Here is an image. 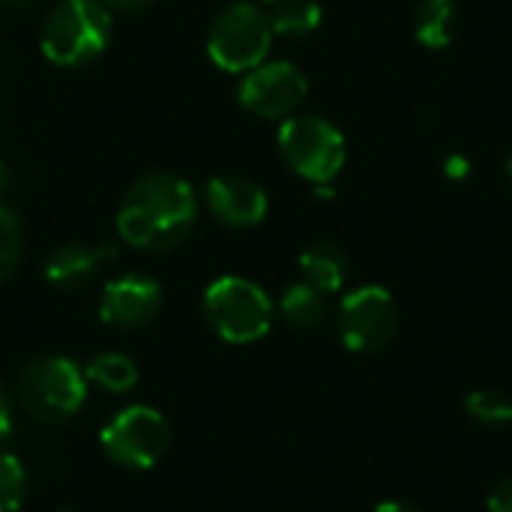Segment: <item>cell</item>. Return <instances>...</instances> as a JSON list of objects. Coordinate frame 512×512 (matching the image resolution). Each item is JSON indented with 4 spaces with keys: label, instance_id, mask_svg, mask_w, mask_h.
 <instances>
[{
    "label": "cell",
    "instance_id": "22",
    "mask_svg": "<svg viewBox=\"0 0 512 512\" xmlns=\"http://www.w3.org/2000/svg\"><path fill=\"white\" fill-rule=\"evenodd\" d=\"M444 174L453 177V180H465V177L471 174V159L462 156V153H450V156L444 159Z\"/></svg>",
    "mask_w": 512,
    "mask_h": 512
},
{
    "label": "cell",
    "instance_id": "14",
    "mask_svg": "<svg viewBox=\"0 0 512 512\" xmlns=\"http://www.w3.org/2000/svg\"><path fill=\"white\" fill-rule=\"evenodd\" d=\"M459 30V6L453 0H426L414 15V39L432 51L453 45Z\"/></svg>",
    "mask_w": 512,
    "mask_h": 512
},
{
    "label": "cell",
    "instance_id": "8",
    "mask_svg": "<svg viewBox=\"0 0 512 512\" xmlns=\"http://www.w3.org/2000/svg\"><path fill=\"white\" fill-rule=\"evenodd\" d=\"M399 327L396 300L381 285L354 288L339 306V333L348 351L372 354L381 351Z\"/></svg>",
    "mask_w": 512,
    "mask_h": 512
},
{
    "label": "cell",
    "instance_id": "27",
    "mask_svg": "<svg viewBox=\"0 0 512 512\" xmlns=\"http://www.w3.org/2000/svg\"><path fill=\"white\" fill-rule=\"evenodd\" d=\"M21 3H27V0H0V6H21Z\"/></svg>",
    "mask_w": 512,
    "mask_h": 512
},
{
    "label": "cell",
    "instance_id": "30",
    "mask_svg": "<svg viewBox=\"0 0 512 512\" xmlns=\"http://www.w3.org/2000/svg\"><path fill=\"white\" fill-rule=\"evenodd\" d=\"M60 512H72V510H60Z\"/></svg>",
    "mask_w": 512,
    "mask_h": 512
},
{
    "label": "cell",
    "instance_id": "4",
    "mask_svg": "<svg viewBox=\"0 0 512 512\" xmlns=\"http://www.w3.org/2000/svg\"><path fill=\"white\" fill-rule=\"evenodd\" d=\"M207 324L231 345H249L267 336L273 324V300L246 276L216 279L201 300Z\"/></svg>",
    "mask_w": 512,
    "mask_h": 512
},
{
    "label": "cell",
    "instance_id": "23",
    "mask_svg": "<svg viewBox=\"0 0 512 512\" xmlns=\"http://www.w3.org/2000/svg\"><path fill=\"white\" fill-rule=\"evenodd\" d=\"M12 435V405L6 396V387L0 384V444Z\"/></svg>",
    "mask_w": 512,
    "mask_h": 512
},
{
    "label": "cell",
    "instance_id": "13",
    "mask_svg": "<svg viewBox=\"0 0 512 512\" xmlns=\"http://www.w3.org/2000/svg\"><path fill=\"white\" fill-rule=\"evenodd\" d=\"M300 273L303 282H309L321 294H336L348 279V255L336 243L318 240L300 252Z\"/></svg>",
    "mask_w": 512,
    "mask_h": 512
},
{
    "label": "cell",
    "instance_id": "29",
    "mask_svg": "<svg viewBox=\"0 0 512 512\" xmlns=\"http://www.w3.org/2000/svg\"><path fill=\"white\" fill-rule=\"evenodd\" d=\"M261 3H273V0H261Z\"/></svg>",
    "mask_w": 512,
    "mask_h": 512
},
{
    "label": "cell",
    "instance_id": "12",
    "mask_svg": "<svg viewBox=\"0 0 512 512\" xmlns=\"http://www.w3.org/2000/svg\"><path fill=\"white\" fill-rule=\"evenodd\" d=\"M111 258H114V249L111 246L72 240V243L57 246L48 255V261H45V279L54 288L75 291V288H84Z\"/></svg>",
    "mask_w": 512,
    "mask_h": 512
},
{
    "label": "cell",
    "instance_id": "9",
    "mask_svg": "<svg viewBox=\"0 0 512 512\" xmlns=\"http://www.w3.org/2000/svg\"><path fill=\"white\" fill-rule=\"evenodd\" d=\"M309 93L303 69L291 60H270L249 69L240 81V105L264 120L291 117Z\"/></svg>",
    "mask_w": 512,
    "mask_h": 512
},
{
    "label": "cell",
    "instance_id": "19",
    "mask_svg": "<svg viewBox=\"0 0 512 512\" xmlns=\"http://www.w3.org/2000/svg\"><path fill=\"white\" fill-rule=\"evenodd\" d=\"M21 255H24V228H21V219L0 204V282H6L18 264H21Z\"/></svg>",
    "mask_w": 512,
    "mask_h": 512
},
{
    "label": "cell",
    "instance_id": "1",
    "mask_svg": "<svg viewBox=\"0 0 512 512\" xmlns=\"http://www.w3.org/2000/svg\"><path fill=\"white\" fill-rule=\"evenodd\" d=\"M198 219L195 189L171 171L138 177L117 210L120 237L144 252H165L189 237Z\"/></svg>",
    "mask_w": 512,
    "mask_h": 512
},
{
    "label": "cell",
    "instance_id": "24",
    "mask_svg": "<svg viewBox=\"0 0 512 512\" xmlns=\"http://www.w3.org/2000/svg\"><path fill=\"white\" fill-rule=\"evenodd\" d=\"M108 9H120V12H141V9H147L150 3H156V0H102Z\"/></svg>",
    "mask_w": 512,
    "mask_h": 512
},
{
    "label": "cell",
    "instance_id": "15",
    "mask_svg": "<svg viewBox=\"0 0 512 512\" xmlns=\"http://www.w3.org/2000/svg\"><path fill=\"white\" fill-rule=\"evenodd\" d=\"M279 312L297 330H318L327 321V294H321L309 282H294L285 288Z\"/></svg>",
    "mask_w": 512,
    "mask_h": 512
},
{
    "label": "cell",
    "instance_id": "7",
    "mask_svg": "<svg viewBox=\"0 0 512 512\" xmlns=\"http://www.w3.org/2000/svg\"><path fill=\"white\" fill-rule=\"evenodd\" d=\"M99 444L114 465L147 471L159 465L162 456L168 453L171 429L156 408L129 405L105 423V429L99 432Z\"/></svg>",
    "mask_w": 512,
    "mask_h": 512
},
{
    "label": "cell",
    "instance_id": "16",
    "mask_svg": "<svg viewBox=\"0 0 512 512\" xmlns=\"http://www.w3.org/2000/svg\"><path fill=\"white\" fill-rule=\"evenodd\" d=\"M84 378L105 393H129L138 384V366L120 351H105L84 366Z\"/></svg>",
    "mask_w": 512,
    "mask_h": 512
},
{
    "label": "cell",
    "instance_id": "26",
    "mask_svg": "<svg viewBox=\"0 0 512 512\" xmlns=\"http://www.w3.org/2000/svg\"><path fill=\"white\" fill-rule=\"evenodd\" d=\"M6 183H9V168H6V159L0 156V192L6 189Z\"/></svg>",
    "mask_w": 512,
    "mask_h": 512
},
{
    "label": "cell",
    "instance_id": "20",
    "mask_svg": "<svg viewBox=\"0 0 512 512\" xmlns=\"http://www.w3.org/2000/svg\"><path fill=\"white\" fill-rule=\"evenodd\" d=\"M27 498V471L12 453H0V512H18Z\"/></svg>",
    "mask_w": 512,
    "mask_h": 512
},
{
    "label": "cell",
    "instance_id": "25",
    "mask_svg": "<svg viewBox=\"0 0 512 512\" xmlns=\"http://www.w3.org/2000/svg\"><path fill=\"white\" fill-rule=\"evenodd\" d=\"M372 512H423L417 510L414 504H408V501H381L378 507Z\"/></svg>",
    "mask_w": 512,
    "mask_h": 512
},
{
    "label": "cell",
    "instance_id": "5",
    "mask_svg": "<svg viewBox=\"0 0 512 512\" xmlns=\"http://www.w3.org/2000/svg\"><path fill=\"white\" fill-rule=\"evenodd\" d=\"M273 42L267 9L252 0L225 6L207 30V54L225 72H249L264 63Z\"/></svg>",
    "mask_w": 512,
    "mask_h": 512
},
{
    "label": "cell",
    "instance_id": "21",
    "mask_svg": "<svg viewBox=\"0 0 512 512\" xmlns=\"http://www.w3.org/2000/svg\"><path fill=\"white\" fill-rule=\"evenodd\" d=\"M489 512H512V477H507L504 483H498L486 501Z\"/></svg>",
    "mask_w": 512,
    "mask_h": 512
},
{
    "label": "cell",
    "instance_id": "3",
    "mask_svg": "<svg viewBox=\"0 0 512 512\" xmlns=\"http://www.w3.org/2000/svg\"><path fill=\"white\" fill-rule=\"evenodd\" d=\"M87 399V378L69 357H33L18 375V402L36 423H66Z\"/></svg>",
    "mask_w": 512,
    "mask_h": 512
},
{
    "label": "cell",
    "instance_id": "18",
    "mask_svg": "<svg viewBox=\"0 0 512 512\" xmlns=\"http://www.w3.org/2000/svg\"><path fill=\"white\" fill-rule=\"evenodd\" d=\"M465 411L480 426H507L512 423V402L501 390H474L465 399Z\"/></svg>",
    "mask_w": 512,
    "mask_h": 512
},
{
    "label": "cell",
    "instance_id": "17",
    "mask_svg": "<svg viewBox=\"0 0 512 512\" xmlns=\"http://www.w3.org/2000/svg\"><path fill=\"white\" fill-rule=\"evenodd\" d=\"M321 15L324 12L315 0H273L267 9L273 33L288 36V39H300V36L315 33L321 24Z\"/></svg>",
    "mask_w": 512,
    "mask_h": 512
},
{
    "label": "cell",
    "instance_id": "2",
    "mask_svg": "<svg viewBox=\"0 0 512 512\" xmlns=\"http://www.w3.org/2000/svg\"><path fill=\"white\" fill-rule=\"evenodd\" d=\"M111 33L102 0H60L42 24V54L57 66H84L108 48Z\"/></svg>",
    "mask_w": 512,
    "mask_h": 512
},
{
    "label": "cell",
    "instance_id": "10",
    "mask_svg": "<svg viewBox=\"0 0 512 512\" xmlns=\"http://www.w3.org/2000/svg\"><path fill=\"white\" fill-rule=\"evenodd\" d=\"M162 288L156 279L141 273H126L111 279L99 300V318L117 330H141L162 312Z\"/></svg>",
    "mask_w": 512,
    "mask_h": 512
},
{
    "label": "cell",
    "instance_id": "28",
    "mask_svg": "<svg viewBox=\"0 0 512 512\" xmlns=\"http://www.w3.org/2000/svg\"><path fill=\"white\" fill-rule=\"evenodd\" d=\"M507 177H510V180H512V153H510V156H507Z\"/></svg>",
    "mask_w": 512,
    "mask_h": 512
},
{
    "label": "cell",
    "instance_id": "6",
    "mask_svg": "<svg viewBox=\"0 0 512 512\" xmlns=\"http://www.w3.org/2000/svg\"><path fill=\"white\" fill-rule=\"evenodd\" d=\"M285 162L309 183H330L345 165V135L318 114H291L279 126Z\"/></svg>",
    "mask_w": 512,
    "mask_h": 512
},
{
    "label": "cell",
    "instance_id": "11",
    "mask_svg": "<svg viewBox=\"0 0 512 512\" xmlns=\"http://www.w3.org/2000/svg\"><path fill=\"white\" fill-rule=\"evenodd\" d=\"M207 207L210 213L231 228H252L267 216V192L240 174H219L207 183Z\"/></svg>",
    "mask_w": 512,
    "mask_h": 512
}]
</instances>
